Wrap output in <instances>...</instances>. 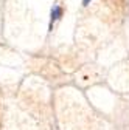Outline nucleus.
Here are the masks:
<instances>
[{
    "instance_id": "f03ea898",
    "label": "nucleus",
    "mask_w": 129,
    "mask_h": 130,
    "mask_svg": "<svg viewBox=\"0 0 129 130\" xmlns=\"http://www.w3.org/2000/svg\"><path fill=\"white\" fill-rule=\"evenodd\" d=\"M89 2L90 0H83V5H89Z\"/></svg>"
},
{
    "instance_id": "f257e3e1",
    "label": "nucleus",
    "mask_w": 129,
    "mask_h": 130,
    "mask_svg": "<svg viewBox=\"0 0 129 130\" xmlns=\"http://www.w3.org/2000/svg\"><path fill=\"white\" fill-rule=\"evenodd\" d=\"M59 15H61V8H59V6H55L53 11H51V22L58 20V19H59Z\"/></svg>"
}]
</instances>
